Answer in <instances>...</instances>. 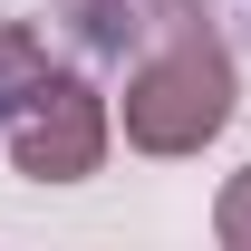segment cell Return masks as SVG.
I'll return each mask as SVG.
<instances>
[{"label": "cell", "mask_w": 251, "mask_h": 251, "mask_svg": "<svg viewBox=\"0 0 251 251\" xmlns=\"http://www.w3.org/2000/svg\"><path fill=\"white\" fill-rule=\"evenodd\" d=\"M242 106V77H232V49H222L213 20H184V29L145 49V58L126 68V97H116V126L135 155H203L222 126Z\"/></svg>", "instance_id": "cell-1"}, {"label": "cell", "mask_w": 251, "mask_h": 251, "mask_svg": "<svg viewBox=\"0 0 251 251\" xmlns=\"http://www.w3.org/2000/svg\"><path fill=\"white\" fill-rule=\"evenodd\" d=\"M106 135H116L106 97L77 68H49V58L29 68V87L10 97V126H0V145H10V164L29 184H87L106 164Z\"/></svg>", "instance_id": "cell-2"}, {"label": "cell", "mask_w": 251, "mask_h": 251, "mask_svg": "<svg viewBox=\"0 0 251 251\" xmlns=\"http://www.w3.org/2000/svg\"><path fill=\"white\" fill-rule=\"evenodd\" d=\"M49 58V49H39V29L29 20H0V126H10V97L29 87V68Z\"/></svg>", "instance_id": "cell-3"}, {"label": "cell", "mask_w": 251, "mask_h": 251, "mask_svg": "<svg viewBox=\"0 0 251 251\" xmlns=\"http://www.w3.org/2000/svg\"><path fill=\"white\" fill-rule=\"evenodd\" d=\"M213 242H222V251H251V164L213 193Z\"/></svg>", "instance_id": "cell-4"}]
</instances>
